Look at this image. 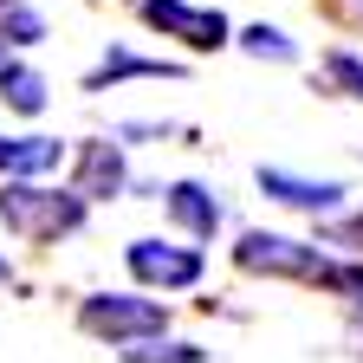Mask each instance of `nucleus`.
Instances as JSON below:
<instances>
[{"label": "nucleus", "instance_id": "obj_19", "mask_svg": "<svg viewBox=\"0 0 363 363\" xmlns=\"http://www.w3.org/2000/svg\"><path fill=\"white\" fill-rule=\"evenodd\" d=\"M7 59H13V52H7V45H0V65H7Z\"/></svg>", "mask_w": 363, "mask_h": 363}, {"label": "nucleus", "instance_id": "obj_10", "mask_svg": "<svg viewBox=\"0 0 363 363\" xmlns=\"http://www.w3.org/2000/svg\"><path fill=\"white\" fill-rule=\"evenodd\" d=\"M123 78H182L175 59H143V52H123V45H111L104 65L84 78V91H104V84H123Z\"/></svg>", "mask_w": 363, "mask_h": 363}, {"label": "nucleus", "instance_id": "obj_9", "mask_svg": "<svg viewBox=\"0 0 363 363\" xmlns=\"http://www.w3.org/2000/svg\"><path fill=\"white\" fill-rule=\"evenodd\" d=\"M65 162L59 136H0V175L7 182H39Z\"/></svg>", "mask_w": 363, "mask_h": 363}, {"label": "nucleus", "instance_id": "obj_11", "mask_svg": "<svg viewBox=\"0 0 363 363\" xmlns=\"http://www.w3.org/2000/svg\"><path fill=\"white\" fill-rule=\"evenodd\" d=\"M0 98H7V111H20V117H39L45 111V78L33 65L7 59V65H0Z\"/></svg>", "mask_w": 363, "mask_h": 363}, {"label": "nucleus", "instance_id": "obj_12", "mask_svg": "<svg viewBox=\"0 0 363 363\" xmlns=\"http://www.w3.org/2000/svg\"><path fill=\"white\" fill-rule=\"evenodd\" d=\"M123 363H208V350L182 344V337H150V344H130Z\"/></svg>", "mask_w": 363, "mask_h": 363}, {"label": "nucleus", "instance_id": "obj_4", "mask_svg": "<svg viewBox=\"0 0 363 363\" xmlns=\"http://www.w3.org/2000/svg\"><path fill=\"white\" fill-rule=\"evenodd\" d=\"M123 266H130V279H136V286H162V292H189V286H201V272H208L201 247L156 240V234L130 240V247H123Z\"/></svg>", "mask_w": 363, "mask_h": 363}, {"label": "nucleus", "instance_id": "obj_6", "mask_svg": "<svg viewBox=\"0 0 363 363\" xmlns=\"http://www.w3.org/2000/svg\"><path fill=\"white\" fill-rule=\"evenodd\" d=\"M130 189V162L123 150L111 143V136H91V143H78V175H72V195L78 201H111Z\"/></svg>", "mask_w": 363, "mask_h": 363}, {"label": "nucleus", "instance_id": "obj_14", "mask_svg": "<svg viewBox=\"0 0 363 363\" xmlns=\"http://www.w3.org/2000/svg\"><path fill=\"white\" fill-rule=\"evenodd\" d=\"M318 286L337 292V298H350V305H357V318H363V259H325Z\"/></svg>", "mask_w": 363, "mask_h": 363}, {"label": "nucleus", "instance_id": "obj_2", "mask_svg": "<svg viewBox=\"0 0 363 363\" xmlns=\"http://www.w3.org/2000/svg\"><path fill=\"white\" fill-rule=\"evenodd\" d=\"M78 331L130 350V344L169 337V305H156V298H143V292H91V298L78 305Z\"/></svg>", "mask_w": 363, "mask_h": 363}, {"label": "nucleus", "instance_id": "obj_7", "mask_svg": "<svg viewBox=\"0 0 363 363\" xmlns=\"http://www.w3.org/2000/svg\"><path fill=\"white\" fill-rule=\"evenodd\" d=\"M259 195L279 201V208H298V214H337L344 208V182H311V175H292V169H259Z\"/></svg>", "mask_w": 363, "mask_h": 363}, {"label": "nucleus", "instance_id": "obj_8", "mask_svg": "<svg viewBox=\"0 0 363 363\" xmlns=\"http://www.w3.org/2000/svg\"><path fill=\"white\" fill-rule=\"evenodd\" d=\"M162 208H169V220L189 240H214L220 220H227V208L214 201V189H201V182H169V189H162Z\"/></svg>", "mask_w": 363, "mask_h": 363}, {"label": "nucleus", "instance_id": "obj_17", "mask_svg": "<svg viewBox=\"0 0 363 363\" xmlns=\"http://www.w3.org/2000/svg\"><path fill=\"white\" fill-rule=\"evenodd\" d=\"M325 240H331V247H344V240H350V247H363V214H350V220H337V227H331V234H325Z\"/></svg>", "mask_w": 363, "mask_h": 363}, {"label": "nucleus", "instance_id": "obj_16", "mask_svg": "<svg viewBox=\"0 0 363 363\" xmlns=\"http://www.w3.org/2000/svg\"><path fill=\"white\" fill-rule=\"evenodd\" d=\"M325 78L344 84V98L363 104V59H357V52H344V45H337V52H325Z\"/></svg>", "mask_w": 363, "mask_h": 363}, {"label": "nucleus", "instance_id": "obj_5", "mask_svg": "<svg viewBox=\"0 0 363 363\" xmlns=\"http://www.w3.org/2000/svg\"><path fill=\"white\" fill-rule=\"evenodd\" d=\"M136 13H143L162 39H182L189 52H220V45H234V26H227V13H214V7H189V0H136Z\"/></svg>", "mask_w": 363, "mask_h": 363}, {"label": "nucleus", "instance_id": "obj_3", "mask_svg": "<svg viewBox=\"0 0 363 363\" xmlns=\"http://www.w3.org/2000/svg\"><path fill=\"white\" fill-rule=\"evenodd\" d=\"M234 266L240 272H266V279H311L325 272V247L318 240H292V234H266V227H247L234 240Z\"/></svg>", "mask_w": 363, "mask_h": 363}, {"label": "nucleus", "instance_id": "obj_1", "mask_svg": "<svg viewBox=\"0 0 363 363\" xmlns=\"http://www.w3.org/2000/svg\"><path fill=\"white\" fill-rule=\"evenodd\" d=\"M91 214V201H78L72 189H45V182H0V227H7L13 240H65L78 234Z\"/></svg>", "mask_w": 363, "mask_h": 363}, {"label": "nucleus", "instance_id": "obj_15", "mask_svg": "<svg viewBox=\"0 0 363 363\" xmlns=\"http://www.w3.org/2000/svg\"><path fill=\"white\" fill-rule=\"evenodd\" d=\"M45 39V20L26 7V0H13L7 13H0V45H39Z\"/></svg>", "mask_w": 363, "mask_h": 363}, {"label": "nucleus", "instance_id": "obj_13", "mask_svg": "<svg viewBox=\"0 0 363 363\" xmlns=\"http://www.w3.org/2000/svg\"><path fill=\"white\" fill-rule=\"evenodd\" d=\"M234 45H240V52H253V59H279V65H292V59H298V45H292L279 26H266V20H259V26H240V39H234Z\"/></svg>", "mask_w": 363, "mask_h": 363}, {"label": "nucleus", "instance_id": "obj_18", "mask_svg": "<svg viewBox=\"0 0 363 363\" xmlns=\"http://www.w3.org/2000/svg\"><path fill=\"white\" fill-rule=\"evenodd\" d=\"M0 286H13V259L7 253H0Z\"/></svg>", "mask_w": 363, "mask_h": 363}]
</instances>
